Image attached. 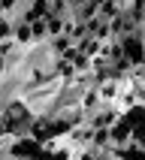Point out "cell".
I'll use <instances>...</instances> for the list:
<instances>
[{
  "label": "cell",
  "instance_id": "10",
  "mask_svg": "<svg viewBox=\"0 0 145 160\" xmlns=\"http://www.w3.org/2000/svg\"><path fill=\"white\" fill-rule=\"evenodd\" d=\"M70 45H72V39H70V36H67V33H61V36H52V39L45 42V48L52 52V58H61V54L67 52Z\"/></svg>",
  "mask_w": 145,
  "mask_h": 160
},
{
  "label": "cell",
  "instance_id": "4",
  "mask_svg": "<svg viewBox=\"0 0 145 160\" xmlns=\"http://www.w3.org/2000/svg\"><path fill=\"white\" fill-rule=\"evenodd\" d=\"M109 27H112V39H121V36H130V33H136V30H139V24H136L127 12L115 15L112 21H109Z\"/></svg>",
  "mask_w": 145,
  "mask_h": 160
},
{
  "label": "cell",
  "instance_id": "12",
  "mask_svg": "<svg viewBox=\"0 0 145 160\" xmlns=\"http://www.w3.org/2000/svg\"><path fill=\"white\" fill-rule=\"evenodd\" d=\"M67 21H70V18H63V15H45V27H48V39H52V36H61L63 30H67Z\"/></svg>",
  "mask_w": 145,
  "mask_h": 160
},
{
  "label": "cell",
  "instance_id": "21",
  "mask_svg": "<svg viewBox=\"0 0 145 160\" xmlns=\"http://www.w3.org/2000/svg\"><path fill=\"white\" fill-rule=\"evenodd\" d=\"M0 160H6V139H0Z\"/></svg>",
  "mask_w": 145,
  "mask_h": 160
},
{
  "label": "cell",
  "instance_id": "23",
  "mask_svg": "<svg viewBox=\"0 0 145 160\" xmlns=\"http://www.w3.org/2000/svg\"><path fill=\"white\" fill-rule=\"evenodd\" d=\"M142 63H145V61H142Z\"/></svg>",
  "mask_w": 145,
  "mask_h": 160
},
{
  "label": "cell",
  "instance_id": "17",
  "mask_svg": "<svg viewBox=\"0 0 145 160\" xmlns=\"http://www.w3.org/2000/svg\"><path fill=\"white\" fill-rule=\"evenodd\" d=\"M124 121H130V124H142V121H145V109L142 106L127 109V112H124Z\"/></svg>",
  "mask_w": 145,
  "mask_h": 160
},
{
  "label": "cell",
  "instance_id": "15",
  "mask_svg": "<svg viewBox=\"0 0 145 160\" xmlns=\"http://www.w3.org/2000/svg\"><path fill=\"white\" fill-rule=\"evenodd\" d=\"M76 45H79V52H85L88 58H97L103 42H100V39H94V36H85V39H82V42H76Z\"/></svg>",
  "mask_w": 145,
  "mask_h": 160
},
{
  "label": "cell",
  "instance_id": "22",
  "mask_svg": "<svg viewBox=\"0 0 145 160\" xmlns=\"http://www.w3.org/2000/svg\"><path fill=\"white\" fill-rule=\"evenodd\" d=\"M0 15H6V9H3V3H0Z\"/></svg>",
  "mask_w": 145,
  "mask_h": 160
},
{
  "label": "cell",
  "instance_id": "11",
  "mask_svg": "<svg viewBox=\"0 0 145 160\" xmlns=\"http://www.w3.org/2000/svg\"><path fill=\"white\" fill-rule=\"evenodd\" d=\"M63 33L70 36V39H72V45H76V42H82V39L88 36V27H85V21H76V18H70V21H67V30H63Z\"/></svg>",
  "mask_w": 145,
  "mask_h": 160
},
{
  "label": "cell",
  "instance_id": "9",
  "mask_svg": "<svg viewBox=\"0 0 145 160\" xmlns=\"http://www.w3.org/2000/svg\"><path fill=\"white\" fill-rule=\"evenodd\" d=\"M97 6H100V0H76L72 3V18L76 21H91L97 15Z\"/></svg>",
  "mask_w": 145,
  "mask_h": 160
},
{
  "label": "cell",
  "instance_id": "3",
  "mask_svg": "<svg viewBox=\"0 0 145 160\" xmlns=\"http://www.w3.org/2000/svg\"><path fill=\"white\" fill-rule=\"evenodd\" d=\"M130 139H133V124L124 121V115H121L115 124L109 127V142H112V148H127Z\"/></svg>",
  "mask_w": 145,
  "mask_h": 160
},
{
  "label": "cell",
  "instance_id": "16",
  "mask_svg": "<svg viewBox=\"0 0 145 160\" xmlns=\"http://www.w3.org/2000/svg\"><path fill=\"white\" fill-rule=\"evenodd\" d=\"M12 30H15V18L12 15H0V42H3V39H12Z\"/></svg>",
  "mask_w": 145,
  "mask_h": 160
},
{
  "label": "cell",
  "instance_id": "19",
  "mask_svg": "<svg viewBox=\"0 0 145 160\" xmlns=\"http://www.w3.org/2000/svg\"><path fill=\"white\" fill-rule=\"evenodd\" d=\"M12 52H18V45L12 42V39H3V42H0V58L6 61V58H9V54H12Z\"/></svg>",
  "mask_w": 145,
  "mask_h": 160
},
{
  "label": "cell",
  "instance_id": "18",
  "mask_svg": "<svg viewBox=\"0 0 145 160\" xmlns=\"http://www.w3.org/2000/svg\"><path fill=\"white\" fill-rule=\"evenodd\" d=\"M130 142L145 151V121H142V124H133V139H130Z\"/></svg>",
  "mask_w": 145,
  "mask_h": 160
},
{
  "label": "cell",
  "instance_id": "7",
  "mask_svg": "<svg viewBox=\"0 0 145 160\" xmlns=\"http://www.w3.org/2000/svg\"><path fill=\"white\" fill-rule=\"evenodd\" d=\"M85 27H88V36H94V39H100V42H109L112 39V27H109L106 18L94 15L91 21H85Z\"/></svg>",
  "mask_w": 145,
  "mask_h": 160
},
{
  "label": "cell",
  "instance_id": "2",
  "mask_svg": "<svg viewBox=\"0 0 145 160\" xmlns=\"http://www.w3.org/2000/svg\"><path fill=\"white\" fill-rule=\"evenodd\" d=\"M118 118H121V109H118L115 103H103V106H100L97 112H94V115L88 118V124L94 127V130H97V127H103V130H109V127L115 124Z\"/></svg>",
  "mask_w": 145,
  "mask_h": 160
},
{
  "label": "cell",
  "instance_id": "6",
  "mask_svg": "<svg viewBox=\"0 0 145 160\" xmlns=\"http://www.w3.org/2000/svg\"><path fill=\"white\" fill-rule=\"evenodd\" d=\"M12 42L21 48V52H27V48H33V33H30V24L27 21H21V18H15V30H12Z\"/></svg>",
  "mask_w": 145,
  "mask_h": 160
},
{
  "label": "cell",
  "instance_id": "5",
  "mask_svg": "<svg viewBox=\"0 0 145 160\" xmlns=\"http://www.w3.org/2000/svg\"><path fill=\"white\" fill-rule=\"evenodd\" d=\"M121 79H124V76H121ZM121 79H103V82L94 85L100 103H115V100H118V94H121Z\"/></svg>",
  "mask_w": 145,
  "mask_h": 160
},
{
  "label": "cell",
  "instance_id": "8",
  "mask_svg": "<svg viewBox=\"0 0 145 160\" xmlns=\"http://www.w3.org/2000/svg\"><path fill=\"white\" fill-rule=\"evenodd\" d=\"M100 106H103V103H100V97H97V88H94V85H91V88H85V91L79 94V109H82V112H85L88 118L94 115V112H97Z\"/></svg>",
  "mask_w": 145,
  "mask_h": 160
},
{
  "label": "cell",
  "instance_id": "1",
  "mask_svg": "<svg viewBox=\"0 0 145 160\" xmlns=\"http://www.w3.org/2000/svg\"><path fill=\"white\" fill-rule=\"evenodd\" d=\"M118 42H121V52H124V58L130 61V67L145 61V42H142V36H139V30L130 33V36H121Z\"/></svg>",
  "mask_w": 145,
  "mask_h": 160
},
{
  "label": "cell",
  "instance_id": "14",
  "mask_svg": "<svg viewBox=\"0 0 145 160\" xmlns=\"http://www.w3.org/2000/svg\"><path fill=\"white\" fill-rule=\"evenodd\" d=\"M91 145H94L97 151H109V148H112V142H109V130L97 127V130H94V139H91Z\"/></svg>",
  "mask_w": 145,
  "mask_h": 160
},
{
  "label": "cell",
  "instance_id": "13",
  "mask_svg": "<svg viewBox=\"0 0 145 160\" xmlns=\"http://www.w3.org/2000/svg\"><path fill=\"white\" fill-rule=\"evenodd\" d=\"M30 33H33V42H36V45L48 42V27H45V18H36L33 24H30Z\"/></svg>",
  "mask_w": 145,
  "mask_h": 160
},
{
  "label": "cell",
  "instance_id": "20",
  "mask_svg": "<svg viewBox=\"0 0 145 160\" xmlns=\"http://www.w3.org/2000/svg\"><path fill=\"white\" fill-rule=\"evenodd\" d=\"M133 91H136V97H139V106L145 109V88H133Z\"/></svg>",
  "mask_w": 145,
  "mask_h": 160
}]
</instances>
